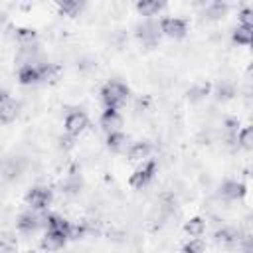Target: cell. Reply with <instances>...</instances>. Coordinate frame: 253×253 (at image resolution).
Returning a JSON list of instances; mask_svg holds the SVG:
<instances>
[{
    "label": "cell",
    "mask_w": 253,
    "mask_h": 253,
    "mask_svg": "<svg viewBox=\"0 0 253 253\" xmlns=\"http://www.w3.org/2000/svg\"><path fill=\"white\" fill-rule=\"evenodd\" d=\"M99 95H101L105 109H119L121 111V107L128 101V87H126V83H123L119 79H111L101 87Z\"/></svg>",
    "instance_id": "6da1fadb"
},
{
    "label": "cell",
    "mask_w": 253,
    "mask_h": 253,
    "mask_svg": "<svg viewBox=\"0 0 253 253\" xmlns=\"http://www.w3.org/2000/svg\"><path fill=\"white\" fill-rule=\"evenodd\" d=\"M156 174H158V160L156 158H146L128 176V186L132 190H144L146 186H150V182L156 178Z\"/></svg>",
    "instance_id": "7a4b0ae2"
},
{
    "label": "cell",
    "mask_w": 253,
    "mask_h": 253,
    "mask_svg": "<svg viewBox=\"0 0 253 253\" xmlns=\"http://www.w3.org/2000/svg\"><path fill=\"white\" fill-rule=\"evenodd\" d=\"M134 36H136V40L142 45L156 47L160 43V28H158V22H154L152 18H144L142 22H138L134 26Z\"/></svg>",
    "instance_id": "3957f363"
},
{
    "label": "cell",
    "mask_w": 253,
    "mask_h": 253,
    "mask_svg": "<svg viewBox=\"0 0 253 253\" xmlns=\"http://www.w3.org/2000/svg\"><path fill=\"white\" fill-rule=\"evenodd\" d=\"M51 200H53V194L47 186H32L24 196L28 210H34V211H43L51 204Z\"/></svg>",
    "instance_id": "277c9868"
},
{
    "label": "cell",
    "mask_w": 253,
    "mask_h": 253,
    "mask_svg": "<svg viewBox=\"0 0 253 253\" xmlns=\"http://www.w3.org/2000/svg\"><path fill=\"white\" fill-rule=\"evenodd\" d=\"M160 36H166L170 40H182L188 34V20L180 16H166L158 22Z\"/></svg>",
    "instance_id": "5b68a950"
},
{
    "label": "cell",
    "mask_w": 253,
    "mask_h": 253,
    "mask_svg": "<svg viewBox=\"0 0 253 253\" xmlns=\"http://www.w3.org/2000/svg\"><path fill=\"white\" fill-rule=\"evenodd\" d=\"M87 126H89V117H87V113L81 111V109L69 111V113L65 115V119H63V130H65V134L71 136V138H77L79 134H83Z\"/></svg>",
    "instance_id": "8992f818"
},
{
    "label": "cell",
    "mask_w": 253,
    "mask_h": 253,
    "mask_svg": "<svg viewBox=\"0 0 253 253\" xmlns=\"http://www.w3.org/2000/svg\"><path fill=\"white\" fill-rule=\"evenodd\" d=\"M30 166V160L26 156H8L0 160V176L8 182L20 178Z\"/></svg>",
    "instance_id": "52a82bcc"
},
{
    "label": "cell",
    "mask_w": 253,
    "mask_h": 253,
    "mask_svg": "<svg viewBox=\"0 0 253 253\" xmlns=\"http://www.w3.org/2000/svg\"><path fill=\"white\" fill-rule=\"evenodd\" d=\"M45 217L42 211H34V210H26L16 217V229L20 233H34L38 231L42 225H45Z\"/></svg>",
    "instance_id": "ba28073f"
},
{
    "label": "cell",
    "mask_w": 253,
    "mask_h": 253,
    "mask_svg": "<svg viewBox=\"0 0 253 253\" xmlns=\"http://www.w3.org/2000/svg\"><path fill=\"white\" fill-rule=\"evenodd\" d=\"M67 233L65 231H57V229H45V233L40 239V247L47 253H55L61 251L67 245Z\"/></svg>",
    "instance_id": "9c48e42d"
},
{
    "label": "cell",
    "mask_w": 253,
    "mask_h": 253,
    "mask_svg": "<svg viewBox=\"0 0 253 253\" xmlns=\"http://www.w3.org/2000/svg\"><path fill=\"white\" fill-rule=\"evenodd\" d=\"M245 194H247V186L237 180H223L217 188V196L223 202H235V200L243 198Z\"/></svg>",
    "instance_id": "30bf717a"
},
{
    "label": "cell",
    "mask_w": 253,
    "mask_h": 253,
    "mask_svg": "<svg viewBox=\"0 0 253 253\" xmlns=\"http://www.w3.org/2000/svg\"><path fill=\"white\" fill-rule=\"evenodd\" d=\"M18 83L28 87V85H38L40 81H43V75H42V63H26L22 67H18Z\"/></svg>",
    "instance_id": "8fae6325"
},
{
    "label": "cell",
    "mask_w": 253,
    "mask_h": 253,
    "mask_svg": "<svg viewBox=\"0 0 253 253\" xmlns=\"http://www.w3.org/2000/svg\"><path fill=\"white\" fill-rule=\"evenodd\" d=\"M99 125L101 128L109 134V132H115V130H121L123 125H125V117L119 109H105L99 117Z\"/></svg>",
    "instance_id": "7c38bea8"
},
{
    "label": "cell",
    "mask_w": 253,
    "mask_h": 253,
    "mask_svg": "<svg viewBox=\"0 0 253 253\" xmlns=\"http://www.w3.org/2000/svg\"><path fill=\"white\" fill-rule=\"evenodd\" d=\"M154 146L150 140H136V142H130L128 148H126V158L130 162H144L146 158H150Z\"/></svg>",
    "instance_id": "4fadbf2b"
},
{
    "label": "cell",
    "mask_w": 253,
    "mask_h": 253,
    "mask_svg": "<svg viewBox=\"0 0 253 253\" xmlns=\"http://www.w3.org/2000/svg\"><path fill=\"white\" fill-rule=\"evenodd\" d=\"M20 115V101L8 97L4 103H0V123L2 125H12Z\"/></svg>",
    "instance_id": "5bb4252c"
},
{
    "label": "cell",
    "mask_w": 253,
    "mask_h": 253,
    "mask_svg": "<svg viewBox=\"0 0 253 253\" xmlns=\"http://www.w3.org/2000/svg\"><path fill=\"white\" fill-rule=\"evenodd\" d=\"M105 144H107V148H109L111 152L121 154V152H126V148H128L130 142H128V136H126L123 130H115V132H109V134H107Z\"/></svg>",
    "instance_id": "9a60e30c"
},
{
    "label": "cell",
    "mask_w": 253,
    "mask_h": 253,
    "mask_svg": "<svg viewBox=\"0 0 253 253\" xmlns=\"http://www.w3.org/2000/svg\"><path fill=\"white\" fill-rule=\"evenodd\" d=\"M213 239H215V243H217V245H221V247L229 249V247L239 245L241 235H239V231H237V229H233V227H221V229H217V231H215Z\"/></svg>",
    "instance_id": "2e32d148"
},
{
    "label": "cell",
    "mask_w": 253,
    "mask_h": 253,
    "mask_svg": "<svg viewBox=\"0 0 253 253\" xmlns=\"http://www.w3.org/2000/svg\"><path fill=\"white\" fill-rule=\"evenodd\" d=\"M164 2H158V0H138L136 4H134V10H136V14L138 16H142V18H152V16H156L160 10H164Z\"/></svg>",
    "instance_id": "e0dca14e"
},
{
    "label": "cell",
    "mask_w": 253,
    "mask_h": 253,
    "mask_svg": "<svg viewBox=\"0 0 253 253\" xmlns=\"http://www.w3.org/2000/svg\"><path fill=\"white\" fill-rule=\"evenodd\" d=\"M14 38H16L18 47H36V45H40L38 43V32L34 28H18Z\"/></svg>",
    "instance_id": "ac0fdd59"
},
{
    "label": "cell",
    "mask_w": 253,
    "mask_h": 253,
    "mask_svg": "<svg viewBox=\"0 0 253 253\" xmlns=\"http://www.w3.org/2000/svg\"><path fill=\"white\" fill-rule=\"evenodd\" d=\"M206 219L202 215H192L184 221V233L190 237H202L206 233Z\"/></svg>",
    "instance_id": "d6986e66"
},
{
    "label": "cell",
    "mask_w": 253,
    "mask_h": 253,
    "mask_svg": "<svg viewBox=\"0 0 253 253\" xmlns=\"http://www.w3.org/2000/svg\"><path fill=\"white\" fill-rule=\"evenodd\" d=\"M55 8H57V14H59V16L75 18V16H79V14L85 10V2H79V0H65V2H59Z\"/></svg>",
    "instance_id": "ffe728a7"
},
{
    "label": "cell",
    "mask_w": 253,
    "mask_h": 253,
    "mask_svg": "<svg viewBox=\"0 0 253 253\" xmlns=\"http://www.w3.org/2000/svg\"><path fill=\"white\" fill-rule=\"evenodd\" d=\"M231 40H233V43L243 45V47L251 45V42H253V28L251 26H239L237 24L233 28V32H231Z\"/></svg>",
    "instance_id": "44dd1931"
},
{
    "label": "cell",
    "mask_w": 253,
    "mask_h": 253,
    "mask_svg": "<svg viewBox=\"0 0 253 253\" xmlns=\"http://www.w3.org/2000/svg\"><path fill=\"white\" fill-rule=\"evenodd\" d=\"M211 93V85L208 83V81H198V83H194L190 89H188V99H190V103H198V101H204L208 95Z\"/></svg>",
    "instance_id": "7402d4cb"
},
{
    "label": "cell",
    "mask_w": 253,
    "mask_h": 253,
    "mask_svg": "<svg viewBox=\"0 0 253 253\" xmlns=\"http://www.w3.org/2000/svg\"><path fill=\"white\" fill-rule=\"evenodd\" d=\"M227 10H229V6L223 4V2H210V4H206L204 14H206L208 20L215 22V20H221V18L227 14Z\"/></svg>",
    "instance_id": "603a6c76"
},
{
    "label": "cell",
    "mask_w": 253,
    "mask_h": 253,
    "mask_svg": "<svg viewBox=\"0 0 253 253\" xmlns=\"http://www.w3.org/2000/svg\"><path fill=\"white\" fill-rule=\"evenodd\" d=\"M235 140H237V146H241L243 150H251L253 148V126L251 125H243L239 128V132L235 134Z\"/></svg>",
    "instance_id": "cb8c5ba5"
},
{
    "label": "cell",
    "mask_w": 253,
    "mask_h": 253,
    "mask_svg": "<svg viewBox=\"0 0 253 253\" xmlns=\"http://www.w3.org/2000/svg\"><path fill=\"white\" fill-rule=\"evenodd\" d=\"M204 251H206V241L202 237H190L182 247V253H204Z\"/></svg>",
    "instance_id": "d4e9b609"
},
{
    "label": "cell",
    "mask_w": 253,
    "mask_h": 253,
    "mask_svg": "<svg viewBox=\"0 0 253 253\" xmlns=\"http://www.w3.org/2000/svg\"><path fill=\"white\" fill-rule=\"evenodd\" d=\"M215 97H217L219 101L231 99V97H235V87H233L231 83H227V81H221L219 87H217V91H215Z\"/></svg>",
    "instance_id": "484cf974"
},
{
    "label": "cell",
    "mask_w": 253,
    "mask_h": 253,
    "mask_svg": "<svg viewBox=\"0 0 253 253\" xmlns=\"http://www.w3.org/2000/svg\"><path fill=\"white\" fill-rule=\"evenodd\" d=\"M223 128L227 130L229 136H235V134L239 132V128H241L239 119H237V117H225V119H223Z\"/></svg>",
    "instance_id": "4316f807"
},
{
    "label": "cell",
    "mask_w": 253,
    "mask_h": 253,
    "mask_svg": "<svg viewBox=\"0 0 253 253\" xmlns=\"http://www.w3.org/2000/svg\"><path fill=\"white\" fill-rule=\"evenodd\" d=\"M237 24L239 26H251L253 28V10L251 8H241L237 14Z\"/></svg>",
    "instance_id": "83f0119b"
},
{
    "label": "cell",
    "mask_w": 253,
    "mask_h": 253,
    "mask_svg": "<svg viewBox=\"0 0 253 253\" xmlns=\"http://www.w3.org/2000/svg\"><path fill=\"white\" fill-rule=\"evenodd\" d=\"M8 97H12V95L8 93V89H4V87L0 85V103H4V101H6Z\"/></svg>",
    "instance_id": "f1b7e54d"
}]
</instances>
